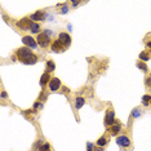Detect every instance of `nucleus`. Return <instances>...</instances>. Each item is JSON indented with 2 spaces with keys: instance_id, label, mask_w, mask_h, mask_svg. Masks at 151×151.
I'll return each mask as SVG.
<instances>
[{
  "instance_id": "f257e3e1",
  "label": "nucleus",
  "mask_w": 151,
  "mask_h": 151,
  "mask_svg": "<svg viewBox=\"0 0 151 151\" xmlns=\"http://www.w3.org/2000/svg\"><path fill=\"white\" fill-rule=\"evenodd\" d=\"M32 54H34L32 50H30V48H27V47H22V48H19V49L16 50V56L21 62H23V61L27 60V58L30 56H32Z\"/></svg>"
},
{
  "instance_id": "f03ea898",
  "label": "nucleus",
  "mask_w": 151,
  "mask_h": 151,
  "mask_svg": "<svg viewBox=\"0 0 151 151\" xmlns=\"http://www.w3.org/2000/svg\"><path fill=\"white\" fill-rule=\"evenodd\" d=\"M36 42L42 48H48L49 45H52V43H53V42H50V36L47 35L45 32H40L36 37Z\"/></svg>"
},
{
  "instance_id": "7ed1b4c3",
  "label": "nucleus",
  "mask_w": 151,
  "mask_h": 151,
  "mask_svg": "<svg viewBox=\"0 0 151 151\" xmlns=\"http://www.w3.org/2000/svg\"><path fill=\"white\" fill-rule=\"evenodd\" d=\"M116 143L122 149H129L132 146V141H130V138L127 134H120L116 137Z\"/></svg>"
},
{
  "instance_id": "20e7f679",
  "label": "nucleus",
  "mask_w": 151,
  "mask_h": 151,
  "mask_svg": "<svg viewBox=\"0 0 151 151\" xmlns=\"http://www.w3.org/2000/svg\"><path fill=\"white\" fill-rule=\"evenodd\" d=\"M115 123H116V120H115L114 109H109L107 111H106V115H105V125H106V128H110V127L114 125Z\"/></svg>"
},
{
  "instance_id": "39448f33",
  "label": "nucleus",
  "mask_w": 151,
  "mask_h": 151,
  "mask_svg": "<svg viewBox=\"0 0 151 151\" xmlns=\"http://www.w3.org/2000/svg\"><path fill=\"white\" fill-rule=\"evenodd\" d=\"M31 25H32V21L30 18H22L19 19L18 22H17V27H18L19 30H22V31H29L30 29H31Z\"/></svg>"
},
{
  "instance_id": "423d86ee",
  "label": "nucleus",
  "mask_w": 151,
  "mask_h": 151,
  "mask_svg": "<svg viewBox=\"0 0 151 151\" xmlns=\"http://www.w3.org/2000/svg\"><path fill=\"white\" fill-rule=\"evenodd\" d=\"M50 50L54 52V53H62V52L66 50V47H65L63 44L57 39V40H54V42L52 43V45H50Z\"/></svg>"
},
{
  "instance_id": "0eeeda50",
  "label": "nucleus",
  "mask_w": 151,
  "mask_h": 151,
  "mask_svg": "<svg viewBox=\"0 0 151 151\" xmlns=\"http://www.w3.org/2000/svg\"><path fill=\"white\" fill-rule=\"evenodd\" d=\"M22 43L25 44L27 48H31V49H35L36 45H37V42L34 39L32 36H30V35H25V36H23L22 37Z\"/></svg>"
},
{
  "instance_id": "6e6552de",
  "label": "nucleus",
  "mask_w": 151,
  "mask_h": 151,
  "mask_svg": "<svg viewBox=\"0 0 151 151\" xmlns=\"http://www.w3.org/2000/svg\"><path fill=\"white\" fill-rule=\"evenodd\" d=\"M58 40L66 47V49L71 45V36L68 35L67 32H60L58 34Z\"/></svg>"
},
{
  "instance_id": "1a4fd4ad",
  "label": "nucleus",
  "mask_w": 151,
  "mask_h": 151,
  "mask_svg": "<svg viewBox=\"0 0 151 151\" xmlns=\"http://www.w3.org/2000/svg\"><path fill=\"white\" fill-rule=\"evenodd\" d=\"M48 87H49V91L56 92L61 88V80L58 78H52L49 81V84H48Z\"/></svg>"
},
{
  "instance_id": "9d476101",
  "label": "nucleus",
  "mask_w": 151,
  "mask_h": 151,
  "mask_svg": "<svg viewBox=\"0 0 151 151\" xmlns=\"http://www.w3.org/2000/svg\"><path fill=\"white\" fill-rule=\"evenodd\" d=\"M45 17H47L45 13L39 11V12H35L34 14H31L29 18L31 19V21H34V22H37V21H44V19H45Z\"/></svg>"
},
{
  "instance_id": "9b49d317",
  "label": "nucleus",
  "mask_w": 151,
  "mask_h": 151,
  "mask_svg": "<svg viewBox=\"0 0 151 151\" xmlns=\"http://www.w3.org/2000/svg\"><path fill=\"white\" fill-rule=\"evenodd\" d=\"M109 129V132H110V134L111 136H118V133L122 132V124H120L119 122H116L114 125H111Z\"/></svg>"
},
{
  "instance_id": "f8f14e48",
  "label": "nucleus",
  "mask_w": 151,
  "mask_h": 151,
  "mask_svg": "<svg viewBox=\"0 0 151 151\" xmlns=\"http://www.w3.org/2000/svg\"><path fill=\"white\" fill-rule=\"evenodd\" d=\"M50 75H49V73H44L43 75H42V78H40V85H42V87H45L47 84H49V81H50Z\"/></svg>"
},
{
  "instance_id": "ddd939ff",
  "label": "nucleus",
  "mask_w": 151,
  "mask_h": 151,
  "mask_svg": "<svg viewBox=\"0 0 151 151\" xmlns=\"http://www.w3.org/2000/svg\"><path fill=\"white\" fill-rule=\"evenodd\" d=\"M151 58V54L149 53V50H143V52H141L139 53V61H142V62H147Z\"/></svg>"
},
{
  "instance_id": "4468645a",
  "label": "nucleus",
  "mask_w": 151,
  "mask_h": 151,
  "mask_svg": "<svg viewBox=\"0 0 151 151\" xmlns=\"http://www.w3.org/2000/svg\"><path fill=\"white\" fill-rule=\"evenodd\" d=\"M107 142H109L107 138H106L105 136H102V137H99V138L97 139V142H96V145H97L98 147H104V149H105V147L107 146Z\"/></svg>"
},
{
  "instance_id": "2eb2a0df",
  "label": "nucleus",
  "mask_w": 151,
  "mask_h": 151,
  "mask_svg": "<svg viewBox=\"0 0 151 151\" xmlns=\"http://www.w3.org/2000/svg\"><path fill=\"white\" fill-rule=\"evenodd\" d=\"M84 104H85V99L83 97H76V99H75V109L80 110L84 106Z\"/></svg>"
},
{
  "instance_id": "dca6fc26",
  "label": "nucleus",
  "mask_w": 151,
  "mask_h": 151,
  "mask_svg": "<svg viewBox=\"0 0 151 151\" xmlns=\"http://www.w3.org/2000/svg\"><path fill=\"white\" fill-rule=\"evenodd\" d=\"M40 25L39 23H36V22H34L32 21V25H31V29H30V31H31L32 34H37V35H39L40 34Z\"/></svg>"
},
{
  "instance_id": "f3484780",
  "label": "nucleus",
  "mask_w": 151,
  "mask_h": 151,
  "mask_svg": "<svg viewBox=\"0 0 151 151\" xmlns=\"http://www.w3.org/2000/svg\"><path fill=\"white\" fill-rule=\"evenodd\" d=\"M56 70V65L52 60H48L47 61V73H53Z\"/></svg>"
},
{
  "instance_id": "a211bd4d",
  "label": "nucleus",
  "mask_w": 151,
  "mask_h": 151,
  "mask_svg": "<svg viewBox=\"0 0 151 151\" xmlns=\"http://www.w3.org/2000/svg\"><path fill=\"white\" fill-rule=\"evenodd\" d=\"M137 67H138L141 71H143L145 74L149 73V67H147V65L145 62H142V61H138V62H137Z\"/></svg>"
},
{
  "instance_id": "6ab92c4d",
  "label": "nucleus",
  "mask_w": 151,
  "mask_h": 151,
  "mask_svg": "<svg viewBox=\"0 0 151 151\" xmlns=\"http://www.w3.org/2000/svg\"><path fill=\"white\" fill-rule=\"evenodd\" d=\"M150 102H151V96L150 94H145V96H143V97H142V104H143V106H149Z\"/></svg>"
},
{
  "instance_id": "aec40b11",
  "label": "nucleus",
  "mask_w": 151,
  "mask_h": 151,
  "mask_svg": "<svg viewBox=\"0 0 151 151\" xmlns=\"http://www.w3.org/2000/svg\"><path fill=\"white\" fill-rule=\"evenodd\" d=\"M141 114H142V112H141V109H138V107H136V109L132 110V116H133V118H139Z\"/></svg>"
},
{
  "instance_id": "412c9836",
  "label": "nucleus",
  "mask_w": 151,
  "mask_h": 151,
  "mask_svg": "<svg viewBox=\"0 0 151 151\" xmlns=\"http://www.w3.org/2000/svg\"><path fill=\"white\" fill-rule=\"evenodd\" d=\"M145 87L147 89H151V74H149L145 79Z\"/></svg>"
},
{
  "instance_id": "4be33fe9",
  "label": "nucleus",
  "mask_w": 151,
  "mask_h": 151,
  "mask_svg": "<svg viewBox=\"0 0 151 151\" xmlns=\"http://www.w3.org/2000/svg\"><path fill=\"white\" fill-rule=\"evenodd\" d=\"M39 151H52L50 150V145L48 142H44V145L42 146V149H40Z\"/></svg>"
},
{
  "instance_id": "5701e85b",
  "label": "nucleus",
  "mask_w": 151,
  "mask_h": 151,
  "mask_svg": "<svg viewBox=\"0 0 151 151\" xmlns=\"http://www.w3.org/2000/svg\"><path fill=\"white\" fill-rule=\"evenodd\" d=\"M94 145L92 142H87V151H94Z\"/></svg>"
},
{
  "instance_id": "b1692460",
  "label": "nucleus",
  "mask_w": 151,
  "mask_h": 151,
  "mask_svg": "<svg viewBox=\"0 0 151 151\" xmlns=\"http://www.w3.org/2000/svg\"><path fill=\"white\" fill-rule=\"evenodd\" d=\"M67 12H68V6H67V5H63L62 8H61V11H60L61 14H66Z\"/></svg>"
},
{
  "instance_id": "393cba45",
  "label": "nucleus",
  "mask_w": 151,
  "mask_h": 151,
  "mask_svg": "<svg viewBox=\"0 0 151 151\" xmlns=\"http://www.w3.org/2000/svg\"><path fill=\"white\" fill-rule=\"evenodd\" d=\"M42 106H43V105H42V104H40V102H36V104H35V105H34V109H35V110H36V109H39V107H40V109H42Z\"/></svg>"
},
{
  "instance_id": "a878e982",
  "label": "nucleus",
  "mask_w": 151,
  "mask_h": 151,
  "mask_svg": "<svg viewBox=\"0 0 151 151\" xmlns=\"http://www.w3.org/2000/svg\"><path fill=\"white\" fill-rule=\"evenodd\" d=\"M80 4H81V1H71V5H73V6H78Z\"/></svg>"
},
{
  "instance_id": "bb28decb",
  "label": "nucleus",
  "mask_w": 151,
  "mask_h": 151,
  "mask_svg": "<svg viewBox=\"0 0 151 151\" xmlns=\"http://www.w3.org/2000/svg\"><path fill=\"white\" fill-rule=\"evenodd\" d=\"M94 151H105V149H104V147H98V146H96Z\"/></svg>"
},
{
  "instance_id": "cd10ccee",
  "label": "nucleus",
  "mask_w": 151,
  "mask_h": 151,
  "mask_svg": "<svg viewBox=\"0 0 151 151\" xmlns=\"http://www.w3.org/2000/svg\"><path fill=\"white\" fill-rule=\"evenodd\" d=\"M1 98H6V93H5V91H1Z\"/></svg>"
},
{
  "instance_id": "c85d7f7f",
  "label": "nucleus",
  "mask_w": 151,
  "mask_h": 151,
  "mask_svg": "<svg viewBox=\"0 0 151 151\" xmlns=\"http://www.w3.org/2000/svg\"><path fill=\"white\" fill-rule=\"evenodd\" d=\"M146 47L149 48V49H151V40H149V42L146 43Z\"/></svg>"
},
{
  "instance_id": "c756f323",
  "label": "nucleus",
  "mask_w": 151,
  "mask_h": 151,
  "mask_svg": "<svg viewBox=\"0 0 151 151\" xmlns=\"http://www.w3.org/2000/svg\"><path fill=\"white\" fill-rule=\"evenodd\" d=\"M150 105H151V102H150Z\"/></svg>"
}]
</instances>
